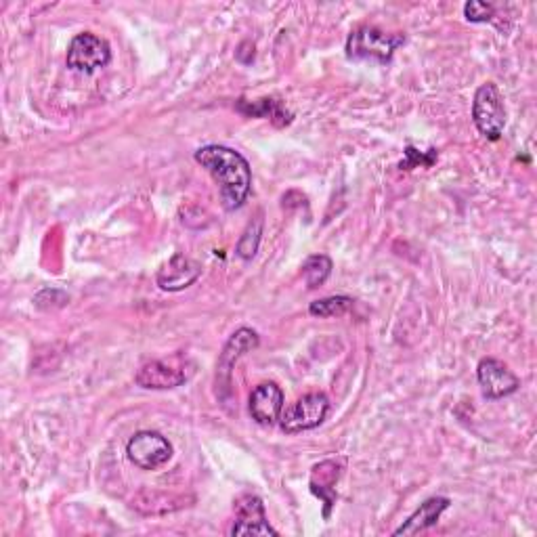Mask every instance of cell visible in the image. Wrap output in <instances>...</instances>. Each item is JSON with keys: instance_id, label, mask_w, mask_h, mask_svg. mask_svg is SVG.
<instances>
[{"instance_id": "cell-17", "label": "cell", "mask_w": 537, "mask_h": 537, "mask_svg": "<svg viewBox=\"0 0 537 537\" xmlns=\"http://www.w3.org/2000/svg\"><path fill=\"white\" fill-rule=\"evenodd\" d=\"M261 235H263V219L259 217L254 223H250L246 227V231L242 233V238L238 242V256H242L244 261H250L252 256L256 254V250H259Z\"/></svg>"}, {"instance_id": "cell-16", "label": "cell", "mask_w": 537, "mask_h": 537, "mask_svg": "<svg viewBox=\"0 0 537 537\" xmlns=\"http://www.w3.org/2000/svg\"><path fill=\"white\" fill-rule=\"evenodd\" d=\"M332 273V261L326 254H313L303 263V277L311 290L324 286Z\"/></svg>"}, {"instance_id": "cell-18", "label": "cell", "mask_w": 537, "mask_h": 537, "mask_svg": "<svg viewBox=\"0 0 537 537\" xmlns=\"http://www.w3.org/2000/svg\"><path fill=\"white\" fill-rule=\"evenodd\" d=\"M464 15L472 24H485V21H493V17H496V9H493V5L479 3V0H470L464 5Z\"/></svg>"}, {"instance_id": "cell-2", "label": "cell", "mask_w": 537, "mask_h": 537, "mask_svg": "<svg viewBox=\"0 0 537 537\" xmlns=\"http://www.w3.org/2000/svg\"><path fill=\"white\" fill-rule=\"evenodd\" d=\"M403 42V34H389L376 26H361L353 30L347 40V57L353 61L389 63Z\"/></svg>"}, {"instance_id": "cell-12", "label": "cell", "mask_w": 537, "mask_h": 537, "mask_svg": "<svg viewBox=\"0 0 537 537\" xmlns=\"http://www.w3.org/2000/svg\"><path fill=\"white\" fill-rule=\"evenodd\" d=\"M187 376L185 372L173 368L166 361H149L141 365L135 382L141 386V389H152V391H168V389H177V386L185 384Z\"/></svg>"}, {"instance_id": "cell-15", "label": "cell", "mask_w": 537, "mask_h": 537, "mask_svg": "<svg viewBox=\"0 0 537 537\" xmlns=\"http://www.w3.org/2000/svg\"><path fill=\"white\" fill-rule=\"evenodd\" d=\"M353 307H355V300L351 296H328V298H321L311 303L309 313L319 319H328V317L347 315Z\"/></svg>"}, {"instance_id": "cell-7", "label": "cell", "mask_w": 537, "mask_h": 537, "mask_svg": "<svg viewBox=\"0 0 537 537\" xmlns=\"http://www.w3.org/2000/svg\"><path fill=\"white\" fill-rule=\"evenodd\" d=\"M477 380L487 399H502L519 391V376L500 359L485 357L477 365Z\"/></svg>"}, {"instance_id": "cell-4", "label": "cell", "mask_w": 537, "mask_h": 537, "mask_svg": "<svg viewBox=\"0 0 537 537\" xmlns=\"http://www.w3.org/2000/svg\"><path fill=\"white\" fill-rule=\"evenodd\" d=\"M330 414V399L324 393H309L300 397L296 403L282 412L279 416V426L288 435H296L303 431H313Z\"/></svg>"}, {"instance_id": "cell-5", "label": "cell", "mask_w": 537, "mask_h": 537, "mask_svg": "<svg viewBox=\"0 0 537 537\" xmlns=\"http://www.w3.org/2000/svg\"><path fill=\"white\" fill-rule=\"evenodd\" d=\"M112 59V49L107 40L93 32L78 34L68 47V68L74 72L93 74L105 68Z\"/></svg>"}, {"instance_id": "cell-11", "label": "cell", "mask_w": 537, "mask_h": 537, "mask_svg": "<svg viewBox=\"0 0 537 537\" xmlns=\"http://www.w3.org/2000/svg\"><path fill=\"white\" fill-rule=\"evenodd\" d=\"M202 275V265L196 263L185 254H175L160 271H158V286L166 292H179L189 288L193 282H198Z\"/></svg>"}, {"instance_id": "cell-6", "label": "cell", "mask_w": 537, "mask_h": 537, "mask_svg": "<svg viewBox=\"0 0 537 537\" xmlns=\"http://www.w3.org/2000/svg\"><path fill=\"white\" fill-rule=\"evenodd\" d=\"M126 456L141 470H158L173 458V445L156 431H141L126 443Z\"/></svg>"}, {"instance_id": "cell-8", "label": "cell", "mask_w": 537, "mask_h": 537, "mask_svg": "<svg viewBox=\"0 0 537 537\" xmlns=\"http://www.w3.org/2000/svg\"><path fill=\"white\" fill-rule=\"evenodd\" d=\"M231 535H277V531L267 521L265 504L259 496L244 493V496L235 500V523L231 527Z\"/></svg>"}, {"instance_id": "cell-3", "label": "cell", "mask_w": 537, "mask_h": 537, "mask_svg": "<svg viewBox=\"0 0 537 537\" xmlns=\"http://www.w3.org/2000/svg\"><path fill=\"white\" fill-rule=\"evenodd\" d=\"M472 122L487 141H500L506 128V107L500 89L493 82H485L472 99Z\"/></svg>"}, {"instance_id": "cell-9", "label": "cell", "mask_w": 537, "mask_h": 537, "mask_svg": "<svg viewBox=\"0 0 537 537\" xmlns=\"http://www.w3.org/2000/svg\"><path fill=\"white\" fill-rule=\"evenodd\" d=\"M284 391L275 382H263L256 386L248 401V410L254 422L261 426H273L284 412Z\"/></svg>"}, {"instance_id": "cell-14", "label": "cell", "mask_w": 537, "mask_h": 537, "mask_svg": "<svg viewBox=\"0 0 537 537\" xmlns=\"http://www.w3.org/2000/svg\"><path fill=\"white\" fill-rule=\"evenodd\" d=\"M449 504L451 502L447 498L426 500L424 504H420V508L412 514L410 519H407L399 529H395L393 535H416V533L431 529L433 525L439 523L441 514L449 508Z\"/></svg>"}, {"instance_id": "cell-13", "label": "cell", "mask_w": 537, "mask_h": 537, "mask_svg": "<svg viewBox=\"0 0 537 537\" xmlns=\"http://www.w3.org/2000/svg\"><path fill=\"white\" fill-rule=\"evenodd\" d=\"M340 477V464L334 460H326L313 468V477H311V491L319 500H324V519H330L332 506L336 502V493L334 485Z\"/></svg>"}, {"instance_id": "cell-1", "label": "cell", "mask_w": 537, "mask_h": 537, "mask_svg": "<svg viewBox=\"0 0 537 537\" xmlns=\"http://www.w3.org/2000/svg\"><path fill=\"white\" fill-rule=\"evenodd\" d=\"M193 158L217 181L225 210H238L244 206L250 196L252 170L240 152L225 145H206L200 147Z\"/></svg>"}, {"instance_id": "cell-10", "label": "cell", "mask_w": 537, "mask_h": 537, "mask_svg": "<svg viewBox=\"0 0 537 537\" xmlns=\"http://www.w3.org/2000/svg\"><path fill=\"white\" fill-rule=\"evenodd\" d=\"M256 347H259V334L250 328H240L229 338L217 363V391L219 393L231 386V372H233L235 361Z\"/></svg>"}]
</instances>
